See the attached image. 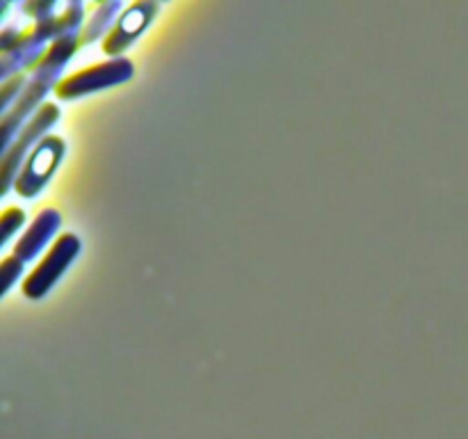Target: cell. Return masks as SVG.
Listing matches in <instances>:
<instances>
[{
  "label": "cell",
  "instance_id": "277c9868",
  "mask_svg": "<svg viewBox=\"0 0 468 439\" xmlns=\"http://www.w3.org/2000/svg\"><path fill=\"white\" fill-rule=\"evenodd\" d=\"M58 119H59V110L55 108V103H44L39 110H37L35 117L30 119V123H27V126L18 133L16 142H12V145L5 149V160H3L5 186H3V190H7L9 183H14L12 181L14 172H16V167L21 165L23 155H26V151L30 149L32 142H35L39 135H44L46 128L53 126Z\"/></svg>",
  "mask_w": 468,
  "mask_h": 439
},
{
  "label": "cell",
  "instance_id": "7a4b0ae2",
  "mask_svg": "<svg viewBox=\"0 0 468 439\" xmlns=\"http://www.w3.org/2000/svg\"><path fill=\"white\" fill-rule=\"evenodd\" d=\"M78 250H80L78 236H73V233L59 236L58 242L48 250V254L44 256V261L32 270L30 277H26V282H23V293H26L27 297H32V300L44 297L46 293H48V288L58 282L59 274L67 270V265L76 259Z\"/></svg>",
  "mask_w": 468,
  "mask_h": 439
},
{
  "label": "cell",
  "instance_id": "ba28073f",
  "mask_svg": "<svg viewBox=\"0 0 468 439\" xmlns=\"http://www.w3.org/2000/svg\"><path fill=\"white\" fill-rule=\"evenodd\" d=\"M23 220H26V213H23L21 209H16V206H12V209L5 210L3 218H0V222H3V238H0V241L3 242L7 241V238L12 236L18 227H21Z\"/></svg>",
  "mask_w": 468,
  "mask_h": 439
},
{
  "label": "cell",
  "instance_id": "3957f363",
  "mask_svg": "<svg viewBox=\"0 0 468 439\" xmlns=\"http://www.w3.org/2000/svg\"><path fill=\"white\" fill-rule=\"evenodd\" d=\"M62 154H64L62 137H55V135L44 137V140L37 145V149L32 151L30 158H27L23 172L16 174V178H14V187L18 190V195L35 197L37 192L44 187V183L48 181L53 169L58 167Z\"/></svg>",
  "mask_w": 468,
  "mask_h": 439
},
{
  "label": "cell",
  "instance_id": "8992f818",
  "mask_svg": "<svg viewBox=\"0 0 468 439\" xmlns=\"http://www.w3.org/2000/svg\"><path fill=\"white\" fill-rule=\"evenodd\" d=\"M59 227V213L53 209H46L37 215V220L32 222V227L27 229L26 236L16 242L14 247V256L21 261H30L35 259L37 254L41 252V247L48 242V238L58 231Z\"/></svg>",
  "mask_w": 468,
  "mask_h": 439
},
{
  "label": "cell",
  "instance_id": "6da1fadb",
  "mask_svg": "<svg viewBox=\"0 0 468 439\" xmlns=\"http://www.w3.org/2000/svg\"><path fill=\"white\" fill-rule=\"evenodd\" d=\"M133 76V64L128 59L117 58L110 59V62L96 64L91 69H82V71L73 73V76L64 78L58 87H55V94L59 99H76V96L90 94V91L103 90V87L119 85V82L128 80Z\"/></svg>",
  "mask_w": 468,
  "mask_h": 439
},
{
  "label": "cell",
  "instance_id": "5b68a950",
  "mask_svg": "<svg viewBox=\"0 0 468 439\" xmlns=\"http://www.w3.org/2000/svg\"><path fill=\"white\" fill-rule=\"evenodd\" d=\"M158 12L155 3H133L122 16L117 18V26L108 32L103 39V50L108 55H119L128 44H133L137 35L151 23L154 14Z\"/></svg>",
  "mask_w": 468,
  "mask_h": 439
},
{
  "label": "cell",
  "instance_id": "9c48e42d",
  "mask_svg": "<svg viewBox=\"0 0 468 439\" xmlns=\"http://www.w3.org/2000/svg\"><path fill=\"white\" fill-rule=\"evenodd\" d=\"M23 273V261L16 259V256H7V259L3 261V274H5V284L3 288L7 291L9 286L14 284V279H16V274Z\"/></svg>",
  "mask_w": 468,
  "mask_h": 439
},
{
  "label": "cell",
  "instance_id": "52a82bcc",
  "mask_svg": "<svg viewBox=\"0 0 468 439\" xmlns=\"http://www.w3.org/2000/svg\"><path fill=\"white\" fill-rule=\"evenodd\" d=\"M119 7H122L119 3H94L91 5L94 14H91V18H90V23L85 26V30L80 32V37H78V46H85V44H90V41L99 39V35L105 30V26H110V21H112L114 14L119 12Z\"/></svg>",
  "mask_w": 468,
  "mask_h": 439
}]
</instances>
